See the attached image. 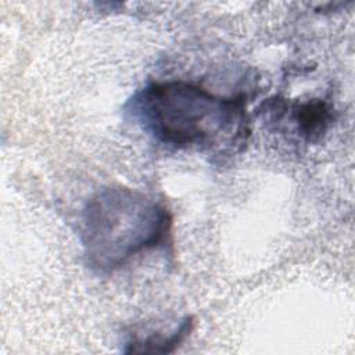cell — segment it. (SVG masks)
I'll return each mask as SVG.
<instances>
[{"instance_id":"1","label":"cell","mask_w":355,"mask_h":355,"mask_svg":"<svg viewBox=\"0 0 355 355\" xmlns=\"http://www.w3.org/2000/svg\"><path fill=\"white\" fill-rule=\"evenodd\" d=\"M247 97L219 96L187 80L154 82L130 105L143 128L159 143L233 155L251 133Z\"/></svg>"},{"instance_id":"2","label":"cell","mask_w":355,"mask_h":355,"mask_svg":"<svg viewBox=\"0 0 355 355\" xmlns=\"http://www.w3.org/2000/svg\"><path fill=\"white\" fill-rule=\"evenodd\" d=\"M172 233L168 208L125 186L97 191L82 212L80 243L87 265L112 272L133 257L165 245Z\"/></svg>"},{"instance_id":"3","label":"cell","mask_w":355,"mask_h":355,"mask_svg":"<svg viewBox=\"0 0 355 355\" xmlns=\"http://www.w3.org/2000/svg\"><path fill=\"white\" fill-rule=\"evenodd\" d=\"M290 108L298 136L306 143L320 141L334 121V110L331 104L322 98L295 103Z\"/></svg>"},{"instance_id":"4","label":"cell","mask_w":355,"mask_h":355,"mask_svg":"<svg viewBox=\"0 0 355 355\" xmlns=\"http://www.w3.org/2000/svg\"><path fill=\"white\" fill-rule=\"evenodd\" d=\"M196 320L193 316H186L179 327H176L175 331H172L168 336L154 333L151 336H147L144 338H133L126 344L125 352H146V354H172L175 352L182 343L191 334L194 330Z\"/></svg>"}]
</instances>
